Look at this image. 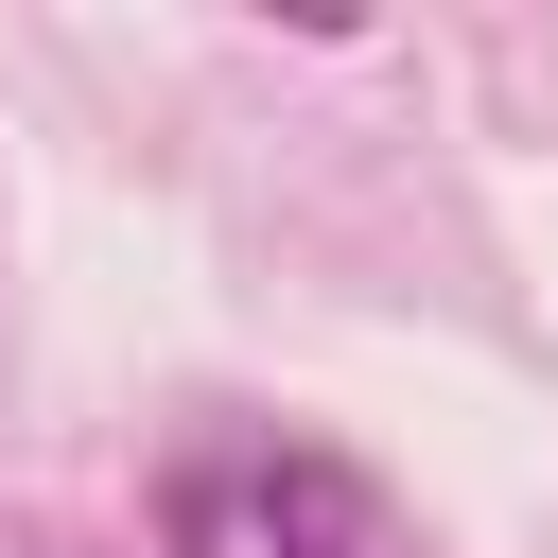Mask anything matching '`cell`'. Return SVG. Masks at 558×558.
<instances>
[{"label": "cell", "instance_id": "6da1fadb", "mask_svg": "<svg viewBox=\"0 0 558 558\" xmlns=\"http://www.w3.org/2000/svg\"><path fill=\"white\" fill-rule=\"evenodd\" d=\"M157 558H418V541L314 436H192L157 471Z\"/></svg>", "mask_w": 558, "mask_h": 558}]
</instances>
